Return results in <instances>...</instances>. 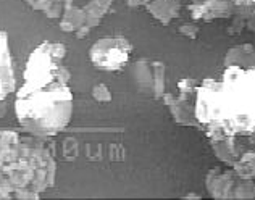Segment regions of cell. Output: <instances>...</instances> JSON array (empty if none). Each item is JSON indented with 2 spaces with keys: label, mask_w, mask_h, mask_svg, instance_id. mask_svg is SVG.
<instances>
[{
  "label": "cell",
  "mask_w": 255,
  "mask_h": 200,
  "mask_svg": "<svg viewBox=\"0 0 255 200\" xmlns=\"http://www.w3.org/2000/svg\"><path fill=\"white\" fill-rule=\"evenodd\" d=\"M255 196V188H254V181L252 179H243L238 178L236 186H234L233 191V199H239V200H246V199H254Z\"/></svg>",
  "instance_id": "cell-18"
},
{
  "label": "cell",
  "mask_w": 255,
  "mask_h": 200,
  "mask_svg": "<svg viewBox=\"0 0 255 200\" xmlns=\"http://www.w3.org/2000/svg\"><path fill=\"white\" fill-rule=\"evenodd\" d=\"M165 73H166V66L163 62H152V75H153L152 96L155 99H162V96L165 94Z\"/></svg>",
  "instance_id": "cell-17"
},
{
  "label": "cell",
  "mask_w": 255,
  "mask_h": 200,
  "mask_svg": "<svg viewBox=\"0 0 255 200\" xmlns=\"http://www.w3.org/2000/svg\"><path fill=\"white\" fill-rule=\"evenodd\" d=\"M194 115L207 137L252 136L255 131V68L225 66L220 78L196 88Z\"/></svg>",
  "instance_id": "cell-2"
},
{
  "label": "cell",
  "mask_w": 255,
  "mask_h": 200,
  "mask_svg": "<svg viewBox=\"0 0 255 200\" xmlns=\"http://www.w3.org/2000/svg\"><path fill=\"white\" fill-rule=\"evenodd\" d=\"M55 2H60V3H63V2H66V0H55Z\"/></svg>",
  "instance_id": "cell-23"
},
{
  "label": "cell",
  "mask_w": 255,
  "mask_h": 200,
  "mask_svg": "<svg viewBox=\"0 0 255 200\" xmlns=\"http://www.w3.org/2000/svg\"><path fill=\"white\" fill-rule=\"evenodd\" d=\"M92 97L97 100V102L100 103H105V102H112V92L110 89L107 88V84H97V86H94V89H92Z\"/></svg>",
  "instance_id": "cell-19"
},
{
  "label": "cell",
  "mask_w": 255,
  "mask_h": 200,
  "mask_svg": "<svg viewBox=\"0 0 255 200\" xmlns=\"http://www.w3.org/2000/svg\"><path fill=\"white\" fill-rule=\"evenodd\" d=\"M15 88L16 81L8 47V34L5 31H0V100L6 99V96H10Z\"/></svg>",
  "instance_id": "cell-8"
},
{
  "label": "cell",
  "mask_w": 255,
  "mask_h": 200,
  "mask_svg": "<svg viewBox=\"0 0 255 200\" xmlns=\"http://www.w3.org/2000/svg\"><path fill=\"white\" fill-rule=\"evenodd\" d=\"M55 175V158L42 142L0 131V200H37Z\"/></svg>",
  "instance_id": "cell-3"
},
{
  "label": "cell",
  "mask_w": 255,
  "mask_h": 200,
  "mask_svg": "<svg viewBox=\"0 0 255 200\" xmlns=\"http://www.w3.org/2000/svg\"><path fill=\"white\" fill-rule=\"evenodd\" d=\"M113 5V0H91L89 3H86L83 6V13H84V26L78 32H75L78 39H84L87 34L91 32L92 28H97V26L102 23L104 16L110 11Z\"/></svg>",
  "instance_id": "cell-9"
},
{
  "label": "cell",
  "mask_w": 255,
  "mask_h": 200,
  "mask_svg": "<svg viewBox=\"0 0 255 200\" xmlns=\"http://www.w3.org/2000/svg\"><path fill=\"white\" fill-rule=\"evenodd\" d=\"M241 66L244 70L255 68V50L252 44H241L226 52L225 66Z\"/></svg>",
  "instance_id": "cell-13"
},
{
  "label": "cell",
  "mask_w": 255,
  "mask_h": 200,
  "mask_svg": "<svg viewBox=\"0 0 255 200\" xmlns=\"http://www.w3.org/2000/svg\"><path fill=\"white\" fill-rule=\"evenodd\" d=\"M183 199H200V196H197V194H189V196H184Z\"/></svg>",
  "instance_id": "cell-22"
},
{
  "label": "cell",
  "mask_w": 255,
  "mask_h": 200,
  "mask_svg": "<svg viewBox=\"0 0 255 200\" xmlns=\"http://www.w3.org/2000/svg\"><path fill=\"white\" fill-rule=\"evenodd\" d=\"M209 139H210V144H212L215 155H217L223 163L231 166L234 162H236V158L241 155L238 145H236V136L215 134V136H210Z\"/></svg>",
  "instance_id": "cell-11"
},
{
  "label": "cell",
  "mask_w": 255,
  "mask_h": 200,
  "mask_svg": "<svg viewBox=\"0 0 255 200\" xmlns=\"http://www.w3.org/2000/svg\"><path fill=\"white\" fill-rule=\"evenodd\" d=\"M178 31H179V34L187 36L189 39H192V41L194 39H197V36H199V28L194 24H184V26H181Z\"/></svg>",
  "instance_id": "cell-20"
},
{
  "label": "cell",
  "mask_w": 255,
  "mask_h": 200,
  "mask_svg": "<svg viewBox=\"0 0 255 200\" xmlns=\"http://www.w3.org/2000/svg\"><path fill=\"white\" fill-rule=\"evenodd\" d=\"M199 81L192 78H184L178 83L179 96L165 94L162 96L165 105L168 106L174 121L181 126H194L199 128V123L194 115V102H196V88Z\"/></svg>",
  "instance_id": "cell-6"
},
{
  "label": "cell",
  "mask_w": 255,
  "mask_h": 200,
  "mask_svg": "<svg viewBox=\"0 0 255 200\" xmlns=\"http://www.w3.org/2000/svg\"><path fill=\"white\" fill-rule=\"evenodd\" d=\"M231 166L238 178L254 179V176H255V153H254V150L241 153V155L236 158V162H234Z\"/></svg>",
  "instance_id": "cell-15"
},
{
  "label": "cell",
  "mask_w": 255,
  "mask_h": 200,
  "mask_svg": "<svg viewBox=\"0 0 255 200\" xmlns=\"http://www.w3.org/2000/svg\"><path fill=\"white\" fill-rule=\"evenodd\" d=\"M84 13L83 8L75 5L73 0L63 2V11L60 16V29L63 32H78L84 26Z\"/></svg>",
  "instance_id": "cell-14"
},
{
  "label": "cell",
  "mask_w": 255,
  "mask_h": 200,
  "mask_svg": "<svg viewBox=\"0 0 255 200\" xmlns=\"http://www.w3.org/2000/svg\"><path fill=\"white\" fill-rule=\"evenodd\" d=\"M152 0H128V6H131V8H137V6H145L147 3H150Z\"/></svg>",
  "instance_id": "cell-21"
},
{
  "label": "cell",
  "mask_w": 255,
  "mask_h": 200,
  "mask_svg": "<svg viewBox=\"0 0 255 200\" xmlns=\"http://www.w3.org/2000/svg\"><path fill=\"white\" fill-rule=\"evenodd\" d=\"M65 57V44L45 41L31 52L26 62L15 113L19 124L34 136H57L71 121V73L63 65Z\"/></svg>",
  "instance_id": "cell-1"
},
{
  "label": "cell",
  "mask_w": 255,
  "mask_h": 200,
  "mask_svg": "<svg viewBox=\"0 0 255 200\" xmlns=\"http://www.w3.org/2000/svg\"><path fill=\"white\" fill-rule=\"evenodd\" d=\"M189 11L192 19H204V21L231 18L233 15L252 18L254 0H192Z\"/></svg>",
  "instance_id": "cell-5"
},
{
  "label": "cell",
  "mask_w": 255,
  "mask_h": 200,
  "mask_svg": "<svg viewBox=\"0 0 255 200\" xmlns=\"http://www.w3.org/2000/svg\"><path fill=\"white\" fill-rule=\"evenodd\" d=\"M181 6V0H152L145 5V8L157 21L168 26L174 18H178Z\"/></svg>",
  "instance_id": "cell-12"
},
{
  "label": "cell",
  "mask_w": 255,
  "mask_h": 200,
  "mask_svg": "<svg viewBox=\"0 0 255 200\" xmlns=\"http://www.w3.org/2000/svg\"><path fill=\"white\" fill-rule=\"evenodd\" d=\"M238 176L233 170L213 168L205 178V186L209 194L217 200H230L233 199V191L236 186Z\"/></svg>",
  "instance_id": "cell-7"
},
{
  "label": "cell",
  "mask_w": 255,
  "mask_h": 200,
  "mask_svg": "<svg viewBox=\"0 0 255 200\" xmlns=\"http://www.w3.org/2000/svg\"><path fill=\"white\" fill-rule=\"evenodd\" d=\"M26 5H29L31 8L44 11L45 16L49 19H58L62 16L63 11V5L55 0H23Z\"/></svg>",
  "instance_id": "cell-16"
},
{
  "label": "cell",
  "mask_w": 255,
  "mask_h": 200,
  "mask_svg": "<svg viewBox=\"0 0 255 200\" xmlns=\"http://www.w3.org/2000/svg\"><path fill=\"white\" fill-rule=\"evenodd\" d=\"M132 84L136 86V89L142 94H152V86H153V75H152V62L147 58H140L137 62H134L129 70H128Z\"/></svg>",
  "instance_id": "cell-10"
},
{
  "label": "cell",
  "mask_w": 255,
  "mask_h": 200,
  "mask_svg": "<svg viewBox=\"0 0 255 200\" xmlns=\"http://www.w3.org/2000/svg\"><path fill=\"white\" fill-rule=\"evenodd\" d=\"M132 45L122 36L104 37L89 49V60L94 66L105 71H118L128 63Z\"/></svg>",
  "instance_id": "cell-4"
}]
</instances>
